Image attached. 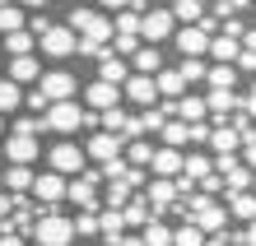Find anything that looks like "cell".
I'll use <instances>...</instances> for the list:
<instances>
[{"instance_id":"7","label":"cell","mask_w":256,"mask_h":246,"mask_svg":"<svg viewBox=\"0 0 256 246\" xmlns=\"http://www.w3.org/2000/svg\"><path fill=\"white\" fill-rule=\"evenodd\" d=\"M74 88H80V84H74L70 70H42V79H38V93L47 102H70Z\"/></svg>"},{"instance_id":"11","label":"cell","mask_w":256,"mask_h":246,"mask_svg":"<svg viewBox=\"0 0 256 246\" xmlns=\"http://www.w3.org/2000/svg\"><path fill=\"white\" fill-rule=\"evenodd\" d=\"M177 51H182V60H200L205 51H210V33H205V28L200 23H196V28H177Z\"/></svg>"},{"instance_id":"29","label":"cell","mask_w":256,"mask_h":246,"mask_svg":"<svg viewBox=\"0 0 256 246\" xmlns=\"http://www.w3.org/2000/svg\"><path fill=\"white\" fill-rule=\"evenodd\" d=\"M154 214H149V205H144V195H135V200H126V209H122V223H135V228H144Z\"/></svg>"},{"instance_id":"20","label":"cell","mask_w":256,"mask_h":246,"mask_svg":"<svg viewBox=\"0 0 256 246\" xmlns=\"http://www.w3.org/2000/svg\"><path fill=\"white\" fill-rule=\"evenodd\" d=\"M38 79H42L38 56H19V60H10V84H38Z\"/></svg>"},{"instance_id":"1","label":"cell","mask_w":256,"mask_h":246,"mask_svg":"<svg viewBox=\"0 0 256 246\" xmlns=\"http://www.w3.org/2000/svg\"><path fill=\"white\" fill-rule=\"evenodd\" d=\"M66 28L80 42H88V47H102V42L112 37V19L102 9H88V5H70V23Z\"/></svg>"},{"instance_id":"10","label":"cell","mask_w":256,"mask_h":246,"mask_svg":"<svg viewBox=\"0 0 256 246\" xmlns=\"http://www.w3.org/2000/svg\"><path fill=\"white\" fill-rule=\"evenodd\" d=\"M122 149H126V140H122V135H108V130H102V135H94V140L84 144V158H94V163H102V167H108V163H116V158H122Z\"/></svg>"},{"instance_id":"15","label":"cell","mask_w":256,"mask_h":246,"mask_svg":"<svg viewBox=\"0 0 256 246\" xmlns=\"http://www.w3.org/2000/svg\"><path fill=\"white\" fill-rule=\"evenodd\" d=\"M149 172H154L158 181H177V177H182V153H177V149H154Z\"/></svg>"},{"instance_id":"43","label":"cell","mask_w":256,"mask_h":246,"mask_svg":"<svg viewBox=\"0 0 256 246\" xmlns=\"http://www.w3.org/2000/svg\"><path fill=\"white\" fill-rule=\"evenodd\" d=\"M242 167H247V172H256V140L242 144Z\"/></svg>"},{"instance_id":"17","label":"cell","mask_w":256,"mask_h":246,"mask_svg":"<svg viewBox=\"0 0 256 246\" xmlns=\"http://www.w3.org/2000/svg\"><path fill=\"white\" fill-rule=\"evenodd\" d=\"M84 102L102 116V112H112V107H122V88H108V84H98V79H94V84L84 88Z\"/></svg>"},{"instance_id":"50","label":"cell","mask_w":256,"mask_h":246,"mask_svg":"<svg viewBox=\"0 0 256 246\" xmlns=\"http://www.w3.org/2000/svg\"><path fill=\"white\" fill-rule=\"evenodd\" d=\"M0 246H24V237H10V233H5V237H0Z\"/></svg>"},{"instance_id":"40","label":"cell","mask_w":256,"mask_h":246,"mask_svg":"<svg viewBox=\"0 0 256 246\" xmlns=\"http://www.w3.org/2000/svg\"><path fill=\"white\" fill-rule=\"evenodd\" d=\"M177 74H182V84L205 79V60H182V65H177Z\"/></svg>"},{"instance_id":"13","label":"cell","mask_w":256,"mask_h":246,"mask_svg":"<svg viewBox=\"0 0 256 246\" xmlns=\"http://www.w3.org/2000/svg\"><path fill=\"white\" fill-rule=\"evenodd\" d=\"M5 163L10 167H33L38 163V140H28V135H10V140H5Z\"/></svg>"},{"instance_id":"8","label":"cell","mask_w":256,"mask_h":246,"mask_svg":"<svg viewBox=\"0 0 256 246\" xmlns=\"http://www.w3.org/2000/svg\"><path fill=\"white\" fill-rule=\"evenodd\" d=\"M74 42H80V37H74L66 23H47V28H42V37H38V47L47 51V56H56V60H66L74 51Z\"/></svg>"},{"instance_id":"31","label":"cell","mask_w":256,"mask_h":246,"mask_svg":"<svg viewBox=\"0 0 256 246\" xmlns=\"http://www.w3.org/2000/svg\"><path fill=\"white\" fill-rule=\"evenodd\" d=\"M238 102H242L238 93H210V98H205V112H210V116H228Z\"/></svg>"},{"instance_id":"3","label":"cell","mask_w":256,"mask_h":246,"mask_svg":"<svg viewBox=\"0 0 256 246\" xmlns=\"http://www.w3.org/2000/svg\"><path fill=\"white\" fill-rule=\"evenodd\" d=\"M186 200H191L186 223H191V228H200L205 237H219V233H224V223H228V214H224L210 195H186Z\"/></svg>"},{"instance_id":"33","label":"cell","mask_w":256,"mask_h":246,"mask_svg":"<svg viewBox=\"0 0 256 246\" xmlns=\"http://www.w3.org/2000/svg\"><path fill=\"white\" fill-rule=\"evenodd\" d=\"M228 209H233V219H256V195L252 191H242V195H228Z\"/></svg>"},{"instance_id":"53","label":"cell","mask_w":256,"mask_h":246,"mask_svg":"<svg viewBox=\"0 0 256 246\" xmlns=\"http://www.w3.org/2000/svg\"><path fill=\"white\" fill-rule=\"evenodd\" d=\"M0 191H5V167H0Z\"/></svg>"},{"instance_id":"9","label":"cell","mask_w":256,"mask_h":246,"mask_svg":"<svg viewBox=\"0 0 256 246\" xmlns=\"http://www.w3.org/2000/svg\"><path fill=\"white\" fill-rule=\"evenodd\" d=\"M98 172H84V177H74L66 181V200L70 205H80V209H98Z\"/></svg>"},{"instance_id":"4","label":"cell","mask_w":256,"mask_h":246,"mask_svg":"<svg viewBox=\"0 0 256 246\" xmlns=\"http://www.w3.org/2000/svg\"><path fill=\"white\" fill-rule=\"evenodd\" d=\"M38 121H42V130H52V135H74V130L84 126V107L74 102V98L70 102H52Z\"/></svg>"},{"instance_id":"54","label":"cell","mask_w":256,"mask_h":246,"mask_svg":"<svg viewBox=\"0 0 256 246\" xmlns=\"http://www.w3.org/2000/svg\"><path fill=\"white\" fill-rule=\"evenodd\" d=\"M0 135H5V116H0Z\"/></svg>"},{"instance_id":"38","label":"cell","mask_w":256,"mask_h":246,"mask_svg":"<svg viewBox=\"0 0 256 246\" xmlns=\"http://www.w3.org/2000/svg\"><path fill=\"white\" fill-rule=\"evenodd\" d=\"M126 121H130V116H126V107H112V112H102V126H108V135H122V130H126Z\"/></svg>"},{"instance_id":"6","label":"cell","mask_w":256,"mask_h":246,"mask_svg":"<svg viewBox=\"0 0 256 246\" xmlns=\"http://www.w3.org/2000/svg\"><path fill=\"white\" fill-rule=\"evenodd\" d=\"M47 158H52V172L56 177H84V149L80 144H70V140H61V144H52V153H47Z\"/></svg>"},{"instance_id":"5","label":"cell","mask_w":256,"mask_h":246,"mask_svg":"<svg viewBox=\"0 0 256 246\" xmlns=\"http://www.w3.org/2000/svg\"><path fill=\"white\" fill-rule=\"evenodd\" d=\"M177 33V23H172V14L168 5H154V9H140V37L149 42V47H158L163 37H172Z\"/></svg>"},{"instance_id":"41","label":"cell","mask_w":256,"mask_h":246,"mask_svg":"<svg viewBox=\"0 0 256 246\" xmlns=\"http://www.w3.org/2000/svg\"><path fill=\"white\" fill-rule=\"evenodd\" d=\"M38 130H42V121H38V116H19V121H14V135H28V140H33Z\"/></svg>"},{"instance_id":"36","label":"cell","mask_w":256,"mask_h":246,"mask_svg":"<svg viewBox=\"0 0 256 246\" xmlns=\"http://www.w3.org/2000/svg\"><path fill=\"white\" fill-rule=\"evenodd\" d=\"M158 135H163V140H168V149H177V153L186 149V126H182V121H168V126H163Z\"/></svg>"},{"instance_id":"25","label":"cell","mask_w":256,"mask_h":246,"mask_svg":"<svg viewBox=\"0 0 256 246\" xmlns=\"http://www.w3.org/2000/svg\"><path fill=\"white\" fill-rule=\"evenodd\" d=\"M130 65H135V74H144V79H154V74L163 70V56H158V47H140L130 56Z\"/></svg>"},{"instance_id":"44","label":"cell","mask_w":256,"mask_h":246,"mask_svg":"<svg viewBox=\"0 0 256 246\" xmlns=\"http://www.w3.org/2000/svg\"><path fill=\"white\" fill-rule=\"evenodd\" d=\"M242 112H247V121H256V84L247 88V98H242Z\"/></svg>"},{"instance_id":"16","label":"cell","mask_w":256,"mask_h":246,"mask_svg":"<svg viewBox=\"0 0 256 246\" xmlns=\"http://www.w3.org/2000/svg\"><path fill=\"white\" fill-rule=\"evenodd\" d=\"M126 79H130L126 60H122V56H112V51H102V56H98V84H108V88H122Z\"/></svg>"},{"instance_id":"45","label":"cell","mask_w":256,"mask_h":246,"mask_svg":"<svg viewBox=\"0 0 256 246\" xmlns=\"http://www.w3.org/2000/svg\"><path fill=\"white\" fill-rule=\"evenodd\" d=\"M233 70H256V56H252V51H238V60H233Z\"/></svg>"},{"instance_id":"49","label":"cell","mask_w":256,"mask_h":246,"mask_svg":"<svg viewBox=\"0 0 256 246\" xmlns=\"http://www.w3.org/2000/svg\"><path fill=\"white\" fill-rule=\"evenodd\" d=\"M242 242H247V246H256V219L247 223V233H242Z\"/></svg>"},{"instance_id":"48","label":"cell","mask_w":256,"mask_h":246,"mask_svg":"<svg viewBox=\"0 0 256 246\" xmlns=\"http://www.w3.org/2000/svg\"><path fill=\"white\" fill-rule=\"evenodd\" d=\"M242 51H252V56H256V28H247V33H242Z\"/></svg>"},{"instance_id":"32","label":"cell","mask_w":256,"mask_h":246,"mask_svg":"<svg viewBox=\"0 0 256 246\" xmlns=\"http://www.w3.org/2000/svg\"><path fill=\"white\" fill-rule=\"evenodd\" d=\"M126 158H130V167H140V172H144L149 158H154V144H149V140H130L126 144Z\"/></svg>"},{"instance_id":"23","label":"cell","mask_w":256,"mask_h":246,"mask_svg":"<svg viewBox=\"0 0 256 246\" xmlns=\"http://www.w3.org/2000/svg\"><path fill=\"white\" fill-rule=\"evenodd\" d=\"M24 28H28V9L24 5H0V37L24 33Z\"/></svg>"},{"instance_id":"18","label":"cell","mask_w":256,"mask_h":246,"mask_svg":"<svg viewBox=\"0 0 256 246\" xmlns=\"http://www.w3.org/2000/svg\"><path fill=\"white\" fill-rule=\"evenodd\" d=\"M205 144L214 149L219 158H233V153L242 149V140H238V130H233V126H214V130H210V140H205Z\"/></svg>"},{"instance_id":"34","label":"cell","mask_w":256,"mask_h":246,"mask_svg":"<svg viewBox=\"0 0 256 246\" xmlns=\"http://www.w3.org/2000/svg\"><path fill=\"white\" fill-rule=\"evenodd\" d=\"M24 102V93H19V84H10V79H0V116H10L14 107Z\"/></svg>"},{"instance_id":"24","label":"cell","mask_w":256,"mask_h":246,"mask_svg":"<svg viewBox=\"0 0 256 246\" xmlns=\"http://www.w3.org/2000/svg\"><path fill=\"white\" fill-rule=\"evenodd\" d=\"M33 181H38L33 167H5V195H24V191H33Z\"/></svg>"},{"instance_id":"52","label":"cell","mask_w":256,"mask_h":246,"mask_svg":"<svg viewBox=\"0 0 256 246\" xmlns=\"http://www.w3.org/2000/svg\"><path fill=\"white\" fill-rule=\"evenodd\" d=\"M205 246H228V242H224V237H205Z\"/></svg>"},{"instance_id":"26","label":"cell","mask_w":256,"mask_h":246,"mask_svg":"<svg viewBox=\"0 0 256 246\" xmlns=\"http://www.w3.org/2000/svg\"><path fill=\"white\" fill-rule=\"evenodd\" d=\"M154 88H158V98H172V102H177L186 84H182V74H177V65H172V70H158V74H154Z\"/></svg>"},{"instance_id":"47","label":"cell","mask_w":256,"mask_h":246,"mask_svg":"<svg viewBox=\"0 0 256 246\" xmlns=\"http://www.w3.org/2000/svg\"><path fill=\"white\" fill-rule=\"evenodd\" d=\"M130 186H144V172H140V167H130V172H126V191Z\"/></svg>"},{"instance_id":"39","label":"cell","mask_w":256,"mask_h":246,"mask_svg":"<svg viewBox=\"0 0 256 246\" xmlns=\"http://www.w3.org/2000/svg\"><path fill=\"white\" fill-rule=\"evenodd\" d=\"M126 200H130L126 181H108V209H126Z\"/></svg>"},{"instance_id":"2","label":"cell","mask_w":256,"mask_h":246,"mask_svg":"<svg viewBox=\"0 0 256 246\" xmlns=\"http://www.w3.org/2000/svg\"><path fill=\"white\" fill-rule=\"evenodd\" d=\"M70 242H74L70 219L56 209H42V219L33 223V246H70Z\"/></svg>"},{"instance_id":"30","label":"cell","mask_w":256,"mask_h":246,"mask_svg":"<svg viewBox=\"0 0 256 246\" xmlns=\"http://www.w3.org/2000/svg\"><path fill=\"white\" fill-rule=\"evenodd\" d=\"M140 242H144V246H172V228H168V223H158V219H149Z\"/></svg>"},{"instance_id":"19","label":"cell","mask_w":256,"mask_h":246,"mask_svg":"<svg viewBox=\"0 0 256 246\" xmlns=\"http://www.w3.org/2000/svg\"><path fill=\"white\" fill-rule=\"evenodd\" d=\"M33 195L42 200V205H56V200H66V177H56V172H42L33 181Z\"/></svg>"},{"instance_id":"42","label":"cell","mask_w":256,"mask_h":246,"mask_svg":"<svg viewBox=\"0 0 256 246\" xmlns=\"http://www.w3.org/2000/svg\"><path fill=\"white\" fill-rule=\"evenodd\" d=\"M140 51V37H126V33H116V51L112 56H135Z\"/></svg>"},{"instance_id":"22","label":"cell","mask_w":256,"mask_h":246,"mask_svg":"<svg viewBox=\"0 0 256 246\" xmlns=\"http://www.w3.org/2000/svg\"><path fill=\"white\" fill-rule=\"evenodd\" d=\"M238 51H242V42H238V37H224V33L210 37V56H214V65H233Z\"/></svg>"},{"instance_id":"37","label":"cell","mask_w":256,"mask_h":246,"mask_svg":"<svg viewBox=\"0 0 256 246\" xmlns=\"http://www.w3.org/2000/svg\"><path fill=\"white\" fill-rule=\"evenodd\" d=\"M70 228H74V233H84V237H94V233H98V209L74 214V219H70Z\"/></svg>"},{"instance_id":"12","label":"cell","mask_w":256,"mask_h":246,"mask_svg":"<svg viewBox=\"0 0 256 246\" xmlns=\"http://www.w3.org/2000/svg\"><path fill=\"white\" fill-rule=\"evenodd\" d=\"M122 98L149 112V107H158V88H154V79H144V74H130V79L122 84Z\"/></svg>"},{"instance_id":"14","label":"cell","mask_w":256,"mask_h":246,"mask_svg":"<svg viewBox=\"0 0 256 246\" xmlns=\"http://www.w3.org/2000/svg\"><path fill=\"white\" fill-rule=\"evenodd\" d=\"M219 181H224V191H228V195H242L252 186V172L238 158H219Z\"/></svg>"},{"instance_id":"35","label":"cell","mask_w":256,"mask_h":246,"mask_svg":"<svg viewBox=\"0 0 256 246\" xmlns=\"http://www.w3.org/2000/svg\"><path fill=\"white\" fill-rule=\"evenodd\" d=\"M172 246H205V233L191 228V223H182V228H172Z\"/></svg>"},{"instance_id":"46","label":"cell","mask_w":256,"mask_h":246,"mask_svg":"<svg viewBox=\"0 0 256 246\" xmlns=\"http://www.w3.org/2000/svg\"><path fill=\"white\" fill-rule=\"evenodd\" d=\"M10 214H14V195H5V191H0V223H5Z\"/></svg>"},{"instance_id":"28","label":"cell","mask_w":256,"mask_h":246,"mask_svg":"<svg viewBox=\"0 0 256 246\" xmlns=\"http://www.w3.org/2000/svg\"><path fill=\"white\" fill-rule=\"evenodd\" d=\"M205 79L214 84V93H233V84H238V70H233V65H214V70H205Z\"/></svg>"},{"instance_id":"27","label":"cell","mask_w":256,"mask_h":246,"mask_svg":"<svg viewBox=\"0 0 256 246\" xmlns=\"http://www.w3.org/2000/svg\"><path fill=\"white\" fill-rule=\"evenodd\" d=\"M33 42H38V37L24 28V33H10V37H0V47H5L14 60H19V56H33Z\"/></svg>"},{"instance_id":"51","label":"cell","mask_w":256,"mask_h":246,"mask_svg":"<svg viewBox=\"0 0 256 246\" xmlns=\"http://www.w3.org/2000/svg\"><path fill=\"white\" fill-rule=\"evenodd\" d=\"M116 246H144L140 237H122V242H116Z\"/></svg>"},{"instance_id":"21","label":"cell","mask_w":256,"mask_h":246,"mask_svg":"<svg viewBox=\"0 0 256 246\" xmlns=\"http://www.w3.org/2000/svg\"><path fill=\"white\" fill-rule=\"evenodd\" d=\"M122 209H98V233H102V242H108V246H116V242H122L126 233H122Z\"/></svg>"}]
</instances>
